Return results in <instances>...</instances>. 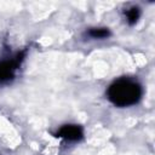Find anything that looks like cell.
I'll return each mask as SVG.
<instances>
[{"mask_svg":"<svg viewBox=\"0 0 155 155\" xmlns=\"http://www.w3.org/2000/svg\"><path fill=\"white\" fill-rule=\"evenodd\" d=\"M142 97V87L131 80L121 79L111 84L108 88L109 101L117 107H128L136 104Z\"/></svg>","mask_w":155,"mask_h":155,"instance_id":"1","label":"cell"},{"mask_svg":"<svg viewBox=\"0 0 155 155\" xmlns=\"http://www.w3.org/2000/svg\"><path fill=\"white\" fill-rule=\"evenodd\" d=\"M24 57V53H19L12 61H2L0 62V82H5L13 78L16 68L19 65Z\"/></svg>","mask_w":155,"mask_h":155,"instance_id":"2","label":"cell"},{"mask_svg":"<svg viewBox=\"0 0 155 155\" xmlns=\"http://www.w3.org/2000/svg\"><path fill=\"white\" fill-rule=\"evenodd\" d=\"M82 130L80 126L78 125H64L62 126L58 132H57V136L61 137V138H64L67 140H79L82 138Z\"/></svg>","mask_w":155,"mask_h":155,"instance_id":"3","label":"cell"},{"mask_svg":"<svg viewBox=\"0 0 155 155\" xmlns=\"http://www.w3.org/2000/svg\"><path fill=\"white\" fill-rule=\"evenodd\" d=\"M88 35L94 39H103L110 35V31L107 28H93L88 31Z\"/></svg>","mask_w":155,"mask_h":155,"instance_id":"4","label":"cell"},{"mask_svg":"<svg viewBox=\"0 0 155 155\" xmlns=\"http://www.w3.org/2000/svg\"><path fill=\"white\" fill-rule=\"evenodd\" d=\"M126 16H127L128 24H131V25L134 24L139 18V8L138 7H131L130 10H127Z\"/></svg>","mask_w":155,"mask_h":155,"instance_id":"5","label":"cell"}]
</instances>
